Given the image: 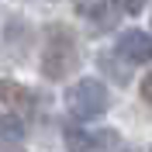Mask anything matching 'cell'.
Returning <instances> with one entry per match:
<instances>
[{"mask_svg":"<svg viewBox=\"0 0 152 152\" xmlns=\"http://www.w3.org/2000/svg\"><path fill=\"white\" fill-rule=\"evenodd\" d=\"M80 62V52H76V38L69 28H48L45 31V48H42V73L48 80H62L69 76Z\"/></svg>","mask_w":152,"mask_h":152,"instance_id":"obj_1","label":"cell"},{"mask_svg":"<svg viewBox=\"0 0 152 152\" xmlns=\"http://www.w3.org/2000/svg\"><path fill=\"white\" fill-rule=\"evenodd\" d=\"M66 107H69V114H73L76 121H94V118L107 114L111 94H107V86L100 80L86 76V80H80V83H73L66 90Z\"/></svg>","mask_w":152,"mask_h":152,"instance_id":"obj_2","label":"cell"},{"mask_svg":"<svg viewBox=\"0 0 152 152\" xmlns=\"http://www.w3.org/2000/svg\"><path fill=\"white\" fill-rule=\"evenodd\" d=\"M62 138H66L69 152H107V149L118 145V132H111V128H104V132H83L76 124H66Z\"/></svg>","mask_w":152,"mask_h":152,"instance_id":"obj_3","label":"cell"},{"mask_svg":"<svg viewBox=\"0 0 152 152\" xmlns=\"http://www.w3.org/2000/svg\"><path fill=\"white\" fill-rule=\"evenodd\" d=\"M118 56H124L128 62H149L152 59V38L145 31H124L118 38Z\"/></svg>","mask_w":152,"mask_h":152,"instance_id":"obj_4","label":"cell"},{"mask_svg":"<svg viewBox=\"0 0 152 152\" xmlns=\"http://www.w3.org/2000/svg\"><path fill=\"white\" fill-rule=\"evenodd\" d=\"M0 100H4L10 111H31V107H35L31 90H24V86H18V83H10V80H0Z\"/></svg>","mask_w":152,"mask_h":152,"instance_id":"obj_5","label":"cell"},{"mask_svg":"<svg viewBox=\"0 0 152 152\" xmlns=\"http://www.w3.org/2000/svg\"><path fill=\"white\" fill-rule=\"evenodd\" d=\"M21 135H24V132H21V121H18V118H4V121H0V142H7V138H10V142L18 145Z\"/></svg>","mask_w":152,"mask_h":152,"instance_id":"obj_6","label":"cell"},{"mask_svg":"<svg viewBox=\"0 0 152 152\" xmlns=\"http://www.w3.org/2000/svg\"><path fill=\"white\" fill-rule=\"evenodd\" d=\"M111 4H114V7H121V10H128V14H138L145 0H111Z\"/></svg>","mask_w":152,"mask_h":152,"instance_id":"obj_7","label":"cell"},{"mask_svg":"<svg viewBox=\"0 0 152 152\" xmlns=\"http://www.w3.org/2000/svg\"><path fill=\"white\" fill-rule=\"evenodd\" d=\"M142 100H149V104H152V73L145 76V83H142Z\"/></svg>","mask_w":152,"mask_h":152,"instance_id":"obj_8","label":"cell"}]
</instances>
